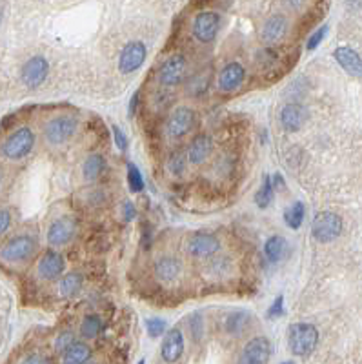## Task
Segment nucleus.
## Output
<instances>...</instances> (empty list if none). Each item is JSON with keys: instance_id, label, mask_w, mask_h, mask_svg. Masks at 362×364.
Instances as JSON below:
<instances>
[{"instance_id": "f257e3e1", "label": "nucleus", "mask_w": 362, "mask_h": 364, "mask_svg": "<svg viewBox=\"0 0 362 364\" xmlns=\"http://www.w3.org/2000/svg\"><path fill=\"white\" fill-rule=\"evenodd\" d=\"M80 120L79 117H75L71 113H60L55 117L48 118L42 128V137H44L46 144L51 148H60L71 143L75 135L79 133Z\"/></svg>"}, {"instance_id": "f03ea898", "label": "nucleus", "mask_w": 362, "mask_h": 364, "mask_svg": "<svg viewBox=\"0 0 362 364\" xmlns=\"http://www.w3.org/2000/svg\"><path fill=\"white\" fill-rule=\"evenodd\" d=\"M191 64L184 53L170 55L161 62L157 69V80L164 89H173L188 82L190 79Z\"/></svg>"}, {"instance_id": "7ed1b4c3", "label": "nucleus", "mask_w": 362, "mask_h": 364, "mask_svg": "<svg viewBox=\"0 0 362 364\" xmlns=\"http://www.w3.org/2000/svg\"><path fill=\"white\" fill-rule=\"evenodd\" d=\"M39 251V241L37 237L30 233H20L11 237L0 248V259L8 264H24L31 261Z\"/></svg>"}, {"instance_id": "20e7f679", "label": "nucleus", "mask_w": 362, "mask_h": 364, "mask_svg": "<svg viewBox=\"0 0 362 364\" xmlns=\"http://www.w3.org/2000/svg\"><path fill=\"white\" fill-rule=\"evenodd\" d=\"M35 144H37V135L33 129L30 126H20L0 144V153L8 161H22V158L30 157L35 149Z\"/></svg>"}, {"instance_id": "39448f33", "label": "nucleus", "mask_w": 362, "mask_h": 364, "mask_svg": "<svg viewBox=\"0 0 362 364\" xmlns=\"http://www.w3.org/2000/svg\"><path fill=\"white\" fill-rule=\"evenodd\" d=\"M197 124V111L191 106L181 104L168 113L164 120V135L168 140H181L188 137Z\"/></svg>"}, {"instance_id": "423d86ee", "label": "nucleus", "mask_w": 362, "mask_h": 364, "mask_svg": "<svg viewBox=\"0 0 362 364\" xmlns=\"http://www.w3.org/2000/svg\"><path fill=\"white\" fill-rule=\"evenodd\" d=\"M318 345V330L309 322H293L288 330V346L297 357H308Z\"/></svg>"}, {"instance_id": "0eeeda50", "label": "nucleus", "mask_w": 362, "mask_h": 364, "mask_svg": "<svg viewBox=\"0 0 362 364\" xmlns=\"http://www.w3.org/2000/svg\"><path fill=\"white\" fill-rule=\"evenodd\" d=\"M222 250L221 237L210 232H197L188 237L184 251L186 255L195 261H208L211 257L219 255Z\"/></svg>"}, {"instance_id": "6e6552de", "label": "nucleus", "mask_w": 362, "mask_h": 364, "mask_svg": "<svg viewBox=\"0 0 362 364\" xmlns=\"http://www.w3.org/2000/svg\"><path fill=\"white\" fill-rule=\"evenodd\" d=\"M344 221L343 217L335 212H320L315 215L311 222V235L317 242L328 244L343 235Z\"/></svg>"}, {"instance_id": "1a4fd4ad", "label": "nucleus", "mask_w": 362, "mask_h": 364, "mask_svg": "<svg viewBox=\"0 0 362 364\" xmlns=\"http://www.w3.org/2000/svg\"><path fill=\"white\" fill-rule=\"evenodd\" d=\"M77 233H79V224H77V221H75L73 217L62 215L59 217V219H55L48 226L46 241H48V244L51 248H62L68 246L69 242L77 237Z\"/></svg>"}, {"instance_id": "9d476101", "label": "nucleus", "mask_w": 362, "mask_h": 364, "mask_svg": "<svg viewBox=\"0 0 362 364\" xmlns=\"http://www.w3.org/2000/svg\"><path fill=\"white\" fill-rule=\"evenodd\" d=\"M246 77H248V71L240 62L237 60L228 62L217 75V91L221 95L237 93L244 86Z\"/></svg>"}, {"instance_id": "9b49d317", "label": "nucleus", "mask_w": 362, "mask_h": 364, "mask_svg": "<svg viewBox=\"0 0 362 364\" xmlns=\"http://www.w3.org/2000/svg\"><path fill=\"white\" fill-rule=\"evenodd\" d=\"M222 19L215 11H202L191 22V33L201 44H211L221 31Z\"/></svg>"}, {"instance_id": "f8f14e48", "label": "nucleus", "mask_w": 362, "mask_h": 364, "mask_svg": "<svg viewBox=\"0 0 362 364\" xmlns=\"http://www.w3.org/2000/svg\"><path fill=\"white\" fill-rule=\"evenodd\" d=\"M153 275L161 284H175L184 275V262L177 255H161L153 262Z\"/></svg>"}, {"instance_id": "ddd939ff", "label": "nucleus", "mask_w": 362, "mask_h": 364, "mask_svg": "<svg viewBox=\"0 0 362 364\" xmlns=\"http://www.w3.org/2000/svg\"><path fill=\"white\" fill-rule=\"evenodd\" d=\"M66 273V257L57 251L55 248H49L46 250L42 255H40L39 262H37V275L42 279V281H59L60 277Z\"/></svg>"}, {"instance_id": "4468645a", "label": "nucleus", "mask_w": 362, "mask_h": 364, "mask_svg": "<svg viewBox=\"0 0 362 364\" xmlns=\"http://www.w3.org/2000/svg\"><path fill=\"white\" fill-rule=\"evenodd\" d=\"M147 59V48L141 40H132L120 51L118 57V71L123 75H132L142 68Z\"/></svg>"}, {"instance_id": "2eb2a0df", "label": "nucleus", "mask_w": 362, "mask_h": 364, "mask_svg": "<svg viewBox=\"0 0 362 364\" xmlns=\"http://www.w3.org/2000/svg\"><path fill=\"white\" fill-rule=\"evenodd\" d=\"M49 75V62L42 55H35L31 59H28L22 66L20 71V79L24 82L28 89H39L42 84L48 80Z\"/></svg>"}, {"instance_id": "dca6fc26", "label": "nucleus", "mask_w": 362, "mask_h": 364, "mask_svg": "<svg viewBox=\"0 0 362 364\" xmlns=\"http://www.w3.org/2000/svg\"><path fill=\"white\" fill-rule=\"evenodd\" d=\"M271 352H273V348H271L268 337L259 335V337H253L246 343L237 364H268L271 359Z\"/></svg>"}, {"instance_id": "f3484780", "label": "nucleus", "mask_w": 362, "mask_h": 364, "mask_svg": "<svg viewBox=\"0 0 362 364\" xmlns=\"http://www.w3.org/2000/svg\"><path fill=\"white\" fill-rule=\"evenodd\" d=\"M215 149V140L210 133H199L191 138L186 148V158L190 166H204Z\"/></svg>"}, {"instance_id": "a211bd4d", "label": "nucleus", "mask_w": 362, "mask_h": 364, "mask_svg": "<svg viewBox=\"0 0 362 364\" xmlns=\"http://www.w3.org/2000/svg\"><path fill=\"white\" fill-rule=\"evenodd\" d=\"M233 271H235V262L231 259L230 255H219L211 257L206 261V264L202 266V275L208 279V281H228L231 275H233Z\"/></svg>"}, {"instance_id": "6ab92c4d", "label": "nucleus", "mask_w": 362, "mask_h": 364, "mask_svg": "<svg viewBox=\"0 0 362 364\" xmlns=\"http://www.w3.org/2000/svg\"><path fill=\"white\" fill-rule=\"evenodd\" d=\"M288 19L284 15H271L264 20V24L260 28L259 39L266 48H273L275 44H279L280 40L288 33Z\"/></svg>"}, {"instance_id": "aec40b11", "label": "nucleus", "mask_w": 362, "mask_h": 364, "mask_svg": "<svg viewBox=\"0 0 362 364\" xmlns=\"http://www.w3.org/2000/svg\"><path fill=\"white\" fill-rule=\"evenodd\" d=\"M308 120V109L299 102H288L279 113L280 128L288 133H297Z\"/></svg>"}, {"instance_id": "412c9836", "label": "nucleus", "mask_w": 362, "mask_h": 364, "mask_svg": "<svg viewBox=\"0 0 362 364\" xmlns=\"http://www.w3.org/2000/svg\"><path fill=\"white\" fill-rule=\"evenodd\" d=\"M184 355V334L181 328H170L161 345V357L168 364H175Z\"/></svg>"}, {"instance_id": "4be33fe9", "label": "nucleus", "mask_w": 362, "mask_h": 364, "mask_svg": "<svg viewBox=\"0 0 362 364\" xmlns=\"http://www.w3.org/2000/svg\"><path fill=\"white\" fill-rule=\"evenodd\" d=\"M335 60H337L341 68L350 73L352 77H357V79H362V57L352 48L347 46H341L335 50Z\"/></svg>"}, {"instance_id": "5701e85b", "label": "nucleus", "mask_w": 362, "mask_h": 364, "mask_svg": "<svg viewBox=\"0 0 362 364\" xmlns=\"http://www.w3.org/2000/svg\"><path fill=\"white\" fill-rule=\"evenodd\" d=\"M84 286V275L80 271H68L57 281V293L62 299H71V297L79 295V291Z\"/></svg>"}, {"instance_id": "b1692460", "label": "nucleus", "mask_w": 362, "mask_h": 364, "mask_svg": "<svg viewBox=\"0 0 362 364\" xmlns=\"http://www.w3.org/2000/svg\"><path fill=\"white\" fill-rule=\"evenodd\" d=\"M108 163L102 153H89L82 161V179L86 182H95L106 173Z\"/></svg>"}, {"instance_id": "393cba45", "label": "nucleus", "mask_w": 362, "mask_h": 364, "mask_svg": "<svg viewBox=\"0 0 362 364\" xmlns=\"http://www.w3.org/2000/svg\"><path fill=\"white\" fill-rule=\"evenodd\" d=\"M91 355H93V349L88 343L75 340L62 354V364H88L91 361Z\"/></svg>"}, {"instance_id": "a878e982", "label": "nucleus", "mask_w": 362, "mask_h": 364, "mask_svg": "<svg viewBox=\"0 0 362 364\" xmlns=\"http://www.w3.org/2000/svg\"><path fill=\"white\" fill-rule=\"evenodd\" d=\"M288 251V242L280 235H271L268 241L264 242V257L269 264H279L286 257Z\"/></svg>"}, {"instance_id": "bb28decb", "label": "nucleus", "mask_w": 362, "mask_h": 364, "mask_svg": "<svg viewBox=\"0 0 362 364\" xmlns=\"http://www.w3.org/2000/svg\"><path fill=\"white\" fill-rule=\"evenodd\" d=\"M251 313L248 310H235L230 311L224 319V330L230 335H239L250 326Z\"/></svg>"}, {"instance_id": "cd10ccee", "label": "nucleus", "mask_w": 362, "mask_h": 364, "mask_svg": "<svg viewBox=\"0 0 362 364\" xmlns=\"http://www.w3.org/2000/svg\"><path fill=\"white\" fill-rule=\"evenodd\" d=\"M211 79L208 73H197L193 77L188 79L186 84V93L191 99H202L204 95H208L210 91Z\"/></svg>"}, {"instance_id": "c85d7f7f", "label": "nucleus", "mask_w": 362, "mask_h": 364, "mask_svg": "<svg viewBox=\"0 0 362 364\" xmlns=\"http://www.w3.org/2000/svg\"><path fill=\"white\" fill-rule=\"evenodd\" d=\"M102 331H104V320L100 319L97 313L84 315L82 320H80V335H82V339L86 340L97 339Z\"/></svg>"}, {"instance_id": "c756f323", "label": "nucleus", "mask_w": 362, "mask_h": 364, "mask_svg": "<svg viewBox=\"0 0 362 364\" xmlns=\"http://www.w3.org/2000/svg\"><path fill=\"white\" fill-rule=\"evenodd\" d=\"M188 163L186 158V152H172L170 153V157L166 161V170L170 172V175L177 179H182L188 173Z\"/></svg>"}, {"instance_id": "7c9ffc66", "label": "nucleus", "mask_w": 362, "mask_h": 364, "mask_svg": "<svg viewBox=\"0 0 362 364\" xmlns=\"http://www.w3.org/2000/svg\"><path fill=\"white\" fill-rule=\"evenodd\" d=\"M304 217H306V208L300 201L293 202L291 206L286 208V212H284V222H286V226L291 228V230H299L302 226Z\"/></svg>"}, {"instance_id": "2f4dec72", "label": "nucleus", "mask_w": 362, "mask_h": 364, "mask_svg": "<svg viewBox=\"0 0 362 364\" xmlns=\"http://www.w3.org/2000/svg\"><path fill=\"white\" fill-rule=\"evenodd\" d=\"M273 195H275L273 181H271L269 175H266V177L262 179V184H260V188L257 190V193H255V204H257L260 210H266V208L273 202Z\"/></svg>"}, {"instance_id": "473e14b6", "label": "nucleus", "mask_w": 362, "mask_h": 364, "mask_svg": "<svg viewBox=\"0 0 362 364\" xmlns=\"http://www.w3.org/2000/svg\"><path fill=\"white\" fill-rule=\"evenodd\" d=\"M172 100H173V95L170 89H164V88L155 89V93H152V97H150V109H153L155 113L168 111Z\"/></svg>"}, {"instance_id": "72a5a7b5", "label": "nucleus", "mask_w": 362, "mask_h": 364, "mask_svg": "<svg viewBox=\"0 0 362 364\" xmlns=\"http://www.w3.org/2000/svg\"><path fill=\"white\" fill-rule=\"evenodd\" d=\"M235 158L231 157V155H228V153L221 155V157L215 161V166H213L217 177L222 179V181H224V179H230L231 175L235 173Z\"/></svg>"}, {"instance_id": "f704fd0d", "label": "nucleus", "mask_w": 362, "mask_h": 364, "mask_svg": "<svg viewBox=\"0 0 362 364\" xmlns=\"http://www.w3.org/2000/svg\"><path fill=\"white\" fill-rule=\"evenodd\" d=\"M127 186H129L133 193H142L144 188H146L141 170L133 163H127Z\"/></svg>"}, {"instance_id": "c9c22d12", "label": "nucleus", "mask_w": 362, "mask_h": 364, "mask_svg": "<svg viewBox=\"0 0 362 364\" xmlns=\"http://www.w3.org/2000/svg\"><path fill=\"white\" fill-rule=\"evenodd\" d=\"M146 330L152 339H159L168 331V322L161 317H150L146 319Z\"/></svg>"}, {"instance_id": "e433bc0d", "label": "nucleus", "mask_w": 362, "mask_h": 364, "mask_svg": "<svg viewBox=\"0 0 362 364\" xmlns=\"http://www.w3.org/2000/svg\"><path fill=\"white\" fill-rule=\"evenodd\" d=\"M75 340L77 339H75V334L71 330L60 331V334L55 337V349H57V354L62 355L64 352L69 348V346L73 345Z\"/></svg>"}, {"instance_id": "4c0bfd02", "label": "nucleus", "mask_w": 362, "mask_h": 364, "mask_svg": "<svg viewBox=\"0 0 362 364\" xmlns=\"http://www.w3.org/2000/svg\"><path fill=\"white\" fill-rule=\"evenodd\" d=\"M188 326H190L191 337L193 340H201L202 334H204V322H202V315L201 313H193L188 319Z\"/></svg>"}, {"instance_id": "58836bf2", "label": "nucleus", "mask_w": 362, "mask_h": 364, "mask_svg": "<svg viewBox=\"0 0 362 364\" xmlns=\"http://www.w3.org/2000/svg\"><path fill=\"white\" fill-rule=\"evenodd\" d=\"M284 310H286V308H284V297L277 295L273 302L269 304L266 317H268V319H279V317H282L284 315Z\"/></svg>"}, {"instance_id": "ea45409f", "label": "nucleus", "mask_w": 362, "mask_h": 364, "mask_svg": "<svg viewBox=\"0 0 362 364\" xmlns=\"http://www.w3.org/2000/svg\"><path fill=\"white\" fill-rule=\"evenodd\" d=\"M13 224V215L8 208H0V237L4 235Z\"/></svg>"}, {"instance_id": "a19ab883", "label": "nucleus", "mask_w": 362, "mask_h": 364, "mask_svg": "<svg viewBox=\"0 0 362 364\" xmlns=\"http://www.w3.org/2000/svg\"><path fill=\"white\" fill-rule=\"evenodd\" d=\"M326 33H328V26H320V28H318V30L315 31L311 37H309L308 50H315V48H318L320 42L324 40V37H326Z\"/></svg>"}, {"instance_id": "79ce46f5", "label": "nucleus", "mask_w": 362, "mask_h": 364, "mask_svg": "<svg viewBox=\"0 0 362 364\" xmlns=\"http://www.w3.org/2000/svg\"><path fill=\"white\" fill-rule=\"evenodd\" d=\"M111 133H113V140H115V144H117V148L120 149V152H126L127 149L126 133L118 128V126H111Z\"/></svg>"}, {"instance_id": "37998d69", "label": "nucleus", "mask_w": 362, "mask_h": 364, "mask_svg": "<svg viewBox=\"0 0 362 364\" xmlns=\"http://www.w3.org/2000/svg\"><path fill=\"white\" fill-rule=\"evenodd\" d=\"M120 215H123L124 222H132L135 217H137V208L135 204L129 201L123 202V206H120Z\"/></svg>"}, {"instance_id": "c03bdc74", "label": "nucleus", "mask_w": 362, "mask_h": 364, "mask_svg": "<svg viewBox=\"0 0 362 364\" xmlns=\"http://www.w3.org/2000/svg\"><path fill=\"white\" fill-rule=\"evenodd\" d=\"M51 361L46 359L44 355H40V354H30L28 357H24L22 359V363L20 364H49Z\"/></svg>"}, {"instance_id": "a18cd8bd", "label": "nucleus", "mask_w": 362, "mask_h": 364, "mask_svg": "<svg viewBox=\"0 0 362 364\" xmlns=\"http://www.w3.org/2000/svg\"><path fill=\"white\" fill-rule=\"evenodd\" d=\"M138 106H141V91H137V93L132 97V100H129V108H127V111H129V117H135Z\"/></svg>"}, {"instance_id": "49530a36", "label": "nucleus", "mask_w": 362, "mask_h": 364, "mask_svg": "<svg viewBox=\"0 0 362 364\" xmlns=\"http://www.w3.org/2000/svg\"><path fill=\"white\" fill-rule=\"evenodd\" d=\"M150 244H152V228L144 224L142 226V246L150 248Z\"/></svg>"}, {"instance_id": "de8ad7c7", "label": "nucleus", "mask_w": 362, "mask_h": 364, "mask_svg": "<svg viewBox=\"0 0 362 364\" xmlns=\"http://www.w3.org/2000/svg\"><path fill=\"white\" fill-rule=\"evenodd\" d=\"M284 4L288 6V8H291V10H300L304 4H306V0H284Z\"/></svg>"}, {"instance_id": "09e8293b", "label": "nucleus", "mask_w": 362, "mask_h": 364, "mask_svg": "<svg viewBox=\"0 0 362 364\" xmlns=\"http://www.w3.org/2000/svg\"><path fill=\"white\" fill-rule=\"evenodd\" d=\"M137 364H146V361H144V359H141V363H137Z\"/></svg>"}, {"instance_id": "8fccbe9b", "label": "nucleus", "mask_w": 362, "mask_h": 364, "mask_svg": "<svg viewBox=\"0 0 362 364\" xmlns=\"http://www.w3.org/2000/svg\"><path fill=\"white\" fill-rule=\"evenodd\" d=\"M282 364H295V363H291V361H286V363H282Z\"/></svg>"}, {"instance_id": "3c124183", "label": "nucleus", "mask_w": 362, "mask_h": 364, "mask_svg": "<svg viewBox=\"0 0 362 364\" xmlns=\"http://www.w3.org/2000/svg\"><path fill=\"white\" fill-rule=\"evenodd\" d=\"M0 20H2V13H0Z\"/></svg>"}, {"instance_id": "603ef678", "label": "nucleus", "mask_w": 362, "mask_h": 364, "mask_svg": "<svg viewBox=\"0 0 362 364\" xmlns=\"http://www.w3.org/2000/svg\"><path fill=\"white\" fill-rule=\"evenodd\" d=\"M88 364H95V363H88Z\"/></svg>"}, {"instance_id": "864d4df0", "label": "nucleus", "mask_w": 362, "mask_h": 364, "mask_svg": "<svg viewBox=\"0 0 362 364\" xmlns=\"http://www.w3.org/2000/svg\"><path fill=\"white\" fill-rule=\"evenodd\" d=\"M49 364H53V363H49Z\"/></svg>"}]
</instances>
